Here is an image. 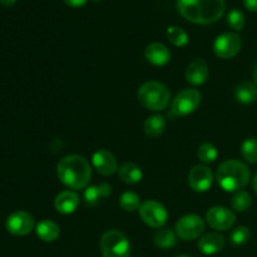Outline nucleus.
I'll return each mask as SVG.
<instances>
[{
  "label": "nucleus",
  "mask_w": 257,
  "mask_h": 257,
  "mask_svg": "<svg viewBox=\"0 0 257 257\" xmlns=\"http://www.w3.org/2000/svg\"><path fill=\"white\" fill-rule=\"evenodd\" d=\"M177 9L186 20L195 24H212L225 13V0H177Z\"/></svg>",
  "instance_id": "f257e3e1"
},
{
  "label": "nucleus",
  "mask_w": 257,
  "mask_h": 257,
  "mask_svg": "<svg viewBox=\"0 0 257 257\" xmlns=\"http://www.w3.org/2000/svg\"><path fill=\"white\" fill-rule=\"evenodd\" d=\"M57 175L60 182L70 190H84L89 185L92 168L84 157L69 155L58 163Z\"/></svg>",
  "instance_id": "f03ea898"
},
{
  "label": "nucleus",
  "mask_w": 257,
  "mask_h": 257,
  "mask_svg": "<svg viewBox=\"0 0 257 257\" xmlns=\"http://www.w3.org/2000/svg\"><path fill=\"white\" fill-rule=\"evenodd\" d=\"M216 180L226 192H238L250 182V170L245 163L237 160L225 161L218 166Z\"/></svg>",
  "instance_id": "7ed1b4c3"
},
{
  "label": "nucleus",
  "mask_w": 257,
  "mask_h": 257,
  "mask_svg": "<svg viewBox=\"0 0 257 257\" xmlns=\"http://www.w3.org/2000/svg\"><path fill=\"white\" fill-rule=\"evenodd\" d=\"M137 98L143 108L158 112L166 109L170 104L171 92L163 83L150 80L141 85L137 92Z\"/></svg>",
  "instance_id": "20e7f679"
},
{
  "label": "nucleus",
  "mask_w": 257,
  "mask_h": 257,
  "mask_svg": "<svg viewBox=\"0 0 257 257\" xmlns=\"http://www.w3.org/2000/svg\"><path fill=\"white\" fill-rule=\"evenodd\" d=\"M100 251L103 257H130V241L120 231L109 230L100 238Z\"/></svg>",
  "instance_id": "39448f33"
},
{
  "label": "nucleus",
  "mask_w": 257,
  "mask_h": 257,
  "mask_svg": "<svg viewBox=\"0 0 257 257\" xmlns=\"http://www.w3.org/2000/svg\"><path fill=\"white\" fill-rule=\"evenodd\" d=\"M201 93L193 88L181 90L172 100L171 112L176 117H186L195 112L201 104Z\"/></svg>",
  "instance_id": "423d86ee"
},
{
  "label": "nucleus",
  "mask_w": 257,
  "mask_h": 257,
  "mask_svg": "<svg viewBox=\"0 0 257 257\" xmlns=\"http://www.w3.org/2000/svg\"><path fill=\"white\" fill-rule=\"evenodd\" d=\"M140 216L143 222L153 228H161L166 225L168 220V212L162 203L157 201L148 200L141 203Z\"/></svg>",
  "instance_id": "0eeeda50"
},
{
  "label": "nucleus",
  "mask_w": 257,
  "mask_h": 257,
  "mask_svg": "<svg viewBox=\"0 0 257 257\" xmlns=\"http://www.w3.org/2000/svg\"><path fill=\"white\" fill-rule=\"evenodd\" d=\"M242 47V39L237 33H223L213 42V52L221 59H231L236 57Z\"/></svg>",
  "instance_id": "6e6552de"
},
{
  "label": "nucleus",
  "mask_w": 257,
  "mask_h": 257,
  "mask_svg": "<svg viewBox=\"0 0 257 257\" xmlns=\"http://www.w3.org/2000/svg\"><path fill=\"white\" fill-rule=\"evenodd\" d=\"M205 231V221L198 215H186L176 223V235L183 241H192Z\"/></svg>",
  "instance_id": "1a4fd4ad"
},
{
  "label": "nucleus",
  "mask_w": 257,
  "mask_h": 257,
  "mask_svg": "<svg viewBox=\"0 0 257 257\" xmlns=\"http://www.w3.org/2000/svg\"><path fill=\"white\" fill-rule=\"evenodd\" d=\"M5 228L13 236H27L35 228L34 217L27 211H15L8 216Z\"/></svg>",
  "instance_id": "9d476101"
},
{
  "label": "nucleus",
  "mask_w": 257,
  "mask_h": 257,
  "mask_svg": "<svg viewBox=\"0 0 257 257\" xmlns=\"http://www.w3.org/2000/svg\"><path fill=\"white\" fill-rule=\"evenodd\" d=\"M206 221L216 231H227L233 226L236 216L230 208L222 206L211 207L206 213Z\"/></svg>",
  "instance_id": "9b49d317"
},
{
  "label": "nucleus",
  "mask_w": 257,
  "mask_h": 257,
  "mask_svg": "<svg viewBox=\"0 0 257 257\" xmlns=\"http://www.w3.org/2000/svg\"><path fill=\"white\" fill-rule=\"evenodd\" d=\"M213 182V173L206 166H195L188 173V185L195 192H207Z\"/></svg>",
  "instance_id": "f8f14e48"
},
{
  "label": "nucleus",
  "mask_w": 257,
  "mask_h": 257,
  "mask_svg": "<svg viewBox=\"0 0 257 257\" xmlns=\"http://www.w3.org/2000/svg\"><path fill=\"white\" fill-rule=\"evenodd\" d=\"M93 167L95 168L99 175L112 176L113 173L118 172V162L112 152L107 150H99L93 155L92 157Z\"/></svg>",
  "instance_id": "ddd939ff"
},
{
  "label": "nucleus",
  "mask_w": 257,
  "mask_h": 257,
  "mask_svg": "<svg viewBox=\"0 0 257 257\" xmlns=\"http://www.w3.org/2000/svg\"><path fill=\"white\" fill-rule=\"evenodd\" d=\"M210 69L205 59L198 58L195 59L186 70V80L192 85H201L208 79Z\"/></svg>",
  "instance_id": "4468645a"
},
{
  "label": "nucleus",
  "mask_w": 257,
  "mask_h": 257,
  "mask_svg": "<svg viewBox=\"0 0 257 257\" xmlns=\"http://www.w3.org/2000/svg\"><path fill=\"white\" fill-rule=\"evenodd\" d=\"M79 206V196L74 191H63L55 196L54 207L62 215H70L75 212Z\"/></svg>",
  "instance_id": "2eb2a0df"
},
{
  "label": "nucleus",
  "mask_w": 257,
  "mask_h": 257,
  "mask_svg": "<svg viewBox=\"0 0 257 257\" xmlns=\"http://www.w3.org/2000/svg\"><path fill=\"white\" fill-rule=\"evenodd\" d=\"M197 247L203 255H215L225 247V237L217 232L206 233L198 240Z\"/></svg>",
  "instance_id": "dca6fc26"
},
{
  "label": "nucleus",
  "mask_w": 257,
  "mask_h": 257,
  "mask_svg": "<svg viewBox=\"0 0 257 257\" xmlns=\"http://www.w3.org/2000/svg\"><path fill=\"white\" fill-rule=\"evenodd\" d=\"M146 59L153 65L162 67L171 60V52L162 43H152L146 48Z\"/></svg>",
  "instance_id": "f3484780"
},
{
  "label": "nucleus",
  "mask_w": 257,
  "mask_h": 257,
  "mask_svg": "<svg viewBox=\"0 0 257 257\" xmlns=\"http://www.w3.org/2000/svg\"><path fill=\"white\" fill-rule=\"evenodd\" d=\"M35 233L44 242H53L60 235V228L54 221L43 220L35 225Z\"/></svg>",
  "instance_id": "a211bd4d"
},
{
  "label": "nucleus",
  "mask_w": 257,
  "mask_h": 257,
  "mask_svg": "<svg viewBox=\"0 0 257 257\" xmlns=\"http://www.w3.org/2000/svg\"><path fill=\"white\" fill-rule=\"evenodd\" d=\"M112 195V187L108 183H99L95 186H88L84 190V200L87 205H95L102 198Z\"/></svg>",
  "instance_id": "6ab92c4d"
},
{
  "label": "nucleus",
  "mask_w": 257,
  "mask_h": 257,
  "mask_svg": "<svg viewBox=\"0 0 257 257\" xmlns=\"http://www.w3.org/2000/svg\"><path fill=\"white\" fill-rule=\"evenodd\" d=\"M118 176L127 185H135V183H138L142 180L143 173L142 170L136 163L127 162L119 166V168H118Z\"/></svg>",
  "instance_id": "aec40b11"
},
{
  "label": "nucleus",
  "mask_w": 257,
  "mask_h": 257,
  "mask_svg": "<svg viewBox=\"0 0 257 257\" xmlns=\"http://www.w3.org/2000/svg\"><path fill=\"white\" fill-rule=\"evenodd\" d=\"M166 125H167V122H166V118L161 114H155L151 115L146 119L145 125V133L151 138H157L160 136L163 135L166 130Z\"/></svg>",
  "instance_id": "412c9836"
},
{
  "label": "nucleus",
  "mask_w": 257,
  "mask_h": 257,
  "mask_svg": "<svg viewBox=\"0 0 257 257\" xmlns=\"http://www.w3.org/2000/svg\"><path fill=\"white\" fill-rule=\"evenodd\" d=\"M235 97L237 102L242 103V104H250L257 99V87L252 82L240 83L235 89Z\"/></svg>",
  "instance_id": "4be33fe9"
},
{
  "label": "nucleus",
  "mask_w": 257,
  "mask_h": 257,
  "mask_svg": "<svg viewBox=\"0 0 257 257\" xmlns=\"http://www.w3.org/2000/svg\"><path fill=\"white\" fill-rule=\"evenodd\" d=\"M155 243L161 248H171L177 243V235L171 228H162L155 235Z\"/></svg>",
  "instance_id": "5701e85b"
},
{
  "label": "nucleus",
  "mask_w": 257,
  "mask_h": 257,
  "mask_svg": "<svg viewBox=\"0 0 257 257\" xmlns=\"http://www.w3.org/2000/svg\"><path fill=\"white\" fill-rule=\"evenodd\" d=\"M120 207L127 212H133L136 210H140L141 207V198L140 196L132 191H127L120 196L119 200Z\"/></svg>",
  "instance_id": "b1692460"
},
{
  "label": "nucleus",
  "mask_w": 257,
  "mask_h": 257,
  "mask_svg": "<svg viewBox=\"0 0 257 257\" xmlns=\"http://www.w3.org/2000/svg\"><path fill=\"white\" fill-rule=\"evenodd\" d=\"M167 39L175 47H185L188 44V35L182 28L170 27L167 29Z\"/></svg>",
  "instance_id": "393cba45"
},
{
  "label": "nucleus",
  "mask_w": 257,
  "mask_h": 257,
  "mask_svg": "<svg viewBox=\"0 0 257 257\" xmlns=\"http://www.w3.org/2000/svg\"><path fill=\"white\" fill-rule=\"evenodd\" d=\"M251 196L246 191H238L235 192L232 200H231V206L237 212H245L251 206Z\"/></svg>",
  "instance_id": "a878e982"
},
{
  "label": "nucleus",
  "mask_w": 257,
  "mask_h": 257,
  "mask_svg": "<svg viewBox=\"0 0 257 257\" xmlns=\"http://www.w3.org/2000/svg\"><path fill=\"white\" fill-rule=\"evenodd\" d=\"M241 153L246 162L257 163V138H247L241 145Z\"/></svg>",
  "instance_id": "bb28decb"
},
{
  "label": "nucleus",
  "mask_w": 257,
  "mask_h": 257,
  "mask_svg": "<svg viewBox=\"0 0 257 257\" xmlns=\"http://www.w3.org/2000/svg\"><path fill=\"white\" fill-rule=\"evenodd\" d=\"M217 148L211 143H202L197 150V157L202 163H212L217 160Z\"/></svg>",
  "instance_id": "cd10ccee"
},
{
  "label": "nucleus",
  "mask_w": 257,
  "mask_h": 257,
  "mask_svg": "<svg viewBox=\"0 0 257 257\" xmlns=\"http://www.w3.org/2000/svg\"><path fill=\"white\" fill-rule=\"evenodd\" d=\"M251 237L250 230L246 226H238L231 232L230 241L233 246H243L248 242Z\"/></svg>",
  "instance_id": "c85d7f7f"
},
{
  "label": "nucleus",
  "mask_w": 257,
  "mask_h": 257,
  "mask_svg": "<svg viewBox=\"0 0 257 257\" xmlns=\"http://www.w3.org/2000/svg\"><path fill=\"white\" fill-rule=\"evenodd\" d=\"M227 24L235 32H241L245 27V15L241 10L232 9L227 14Z\"/></svg>",
  "instance_id": "c756f323"
},
{
  "label": "nucleus",
  "mask_w": 257,
  "mask_h": 257,
  "mask_svg": "<svg viewBox=\"0 0 257 257\" xmlns=\"http://www.w3.org/2000/svg\"><path fill=\"white\" fill-rule=\"evenodd\" d=\"M68 7H72V8H80L83 5H85V3L88 0H63Z\"/></svg>",
  "instance_id": "7c9ffc66"
},
{
  "label": "nucleus",
  "mask_w": 257,
  "mask_h": 257,
  "mask_svg": "<svg viewBox=\"0 0 257 257\" xmlns=\"http://www.w3.org/2000/svg\"><path fill=\"white\" fill-rule=\"evenodd\" d=\"M243 5L250 12L257 13V0H243Z\"/></svg>",
  "instance_id": "2f4dec72"
},
{
  "label": "nucleus",
  "mask_w": 257,
  "mask_h": 257,
  "mask_svg": "<svg viewBox=\"0 0 257 257\" xmlns=\"http://www.w3.org/2000/svg\"><path fill=\"white\" fill-rule=\"evenodd\" d=\"M17 3V0H0V4L4 5V7H12Z\"/></svg>",
  "instance_id": "473e14b6"
},
{
  "label": "nucleus",
  "mask_w": 257,
  "mask_h": 257,
  "mask_svg": "<svg viewBox=\"0 0 257 257\" xmlns=\"http://www.w3.org/2000/svg\"><path fill=\"white\" fill-rule=\"evenodd\" d=\"M252 79H253V84L257 87V65L253 68V72H252Z\"/></svg>",
  "instance_id": "72a5a7b5"
},
{
  "label": "nucleus",
  "mask_w": 257,
  "mask_h": 257,
  "mask_svg": "<svg viewBox=\"0 0 257 257\" xmlns=\"http://www.w3.org/2000/svg\"><path fill=\"white\" fill-rule=\"evenodd\" d=\"M252 187H253V191H255V193L257 195V172H256V175L253 176V180H252Z\"/></svg>",
  "instance_id": "f704fd0d"
},
{
  "label": "nucleus",
  "mask_w": 257,
  "mask_h": 257,
  "mask_svg": "<svg viewBox=\"0 0 257 257\" xmlns=\"http://www.w3.org/2000/svg\"><path fill=\"white\" fill-rule=\"evenodd\" d=\"M177 257H191V256H187V255H180V256H177Z\"/></svg>",
  "instance_id": "c9c22d12"
},
{
  "label": "nucleus",
  "mask_w": 257,
  "mask_h": 257,
  "mask_svg": "<svg viewBox=\"0 0 257 257\" xmlns=\"http://www.w3.org/2000/svg\"><path fill=\"white\" fill-rule=\"evenodd\" d=\"M93 2H95V3H97V2H100V0H93Z\"/></svg>",
  "instance_id": "e433bc0d"
}]
</instances>
